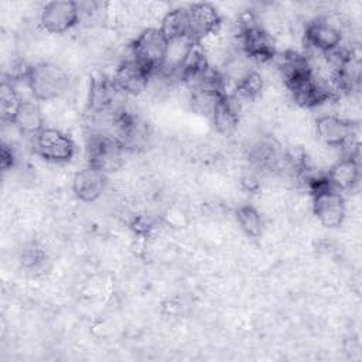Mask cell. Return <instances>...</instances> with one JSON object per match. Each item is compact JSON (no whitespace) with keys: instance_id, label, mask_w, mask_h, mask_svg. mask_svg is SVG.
<instances>
[{"instance_id":"obj_1","label":"cell","mask_w":362,"mask_h":362,"mask_svg":"<svg viewBox=\"0 0 362 362\" xmlns=\"http://www.w3.org/2000/svg\"><path fill=\"white\" fill-rule=\"evenodd\" d=\"M25 83L35 100L49 102L68 90L69 76L62 66L54 62H38L30 65Z\"/></svg>"},{"instance_id":"obj_2","label":"cell","mask_w":362,"mask_h":362,"mask_svg":"<svg viewBox=\"0 0 362 362\" xmlns=\"http://www.w3.org/2000/svg\"><path fill=\"white\" fill-rule=\"evenodd\" d=\"M238 41L242 54L259 62H270L276 58V44L272 34L255 18L250 11L240 16Z\"/></svg>"},{"instance_id":"obj_3","label":"cell","mask_w":362,"mask_h":362,"mask_svg":"<svg viewBox=\"0 0 362 362\" xmlns=\"http://www.w3.org/2000/svg\"><path fill=\"white\" fill-rule=\"evenodd\" d=\"M313 194V211L320 223L325 228H338L346 215V205L342 194L332 188L325 177H314L310 181Z\"/></svg>"},{"instance_id":"obj_4","label":"cell","mask_w":362,"mask_h":362,"mask_svg":"<svg viewBox=\"0 0 362 362\" xmlns=\"http://www.w3.org/2000/svg\"><path fill=\"white\" fill-rule=\"evenodd\" d=\"M168 40L158 27H148L143 30L130 44L132 58L156 75L165 57Z\"/></svg>"},{"instance_id":"obj_5","label":"cell","mask_w":362,"mask_h":362,"mask_svg":"<svg viewBox=\"0 0 362 362\" xmlns=\"http://www.w3.org/2000/svg\"><path fill=\"white\" fill-rule=\"evenodd\" d=\"M34 150L45 161L64 164L72 160L75 143L65 132L57 127H44L34 136Z\"/></svg>"},{"instance_id":"obj_6","label":"cell","mask_w":362,"mask_h":362,"mask_svg":"<svg viewBox=\"0 0 362 362\" xmlns=\"http://www.w3.org/2000/svg\"><path fill=\"white\" fill-rule=\"evenodd\" d=\"M124 146L113 136L95 134L88 143V164L105 174L119 170L123 164Z\"/></svg>"},{"instance_id":"obj_7","label":"cell","mask_w":362,"mask_h":362,"mask_svg":"<svg viewBox=\"0 0 362 362\" xmlns=\"http://www.w3.org/2000/svg\"><path fill=\"white\" fill-rule=\"evenodd\" d=\"M81 7L72 0H52L44 4L40 24L49 34H64L79 21Z\"/></svg>"},{"instance_id":"obj_8","label":"cell","mask_w":362,"mask_h":362,"mask_svg":"<svg viewBox=\"0 0 362 362\" xmlns=\"http://www.w3.org/2000/svg\"><path fill=\"white\" fill-rule=\"evenodd\" d=\"M222 25L219 11L211 3H194L188 7V37L199 44L218 34Z\"/></svg>"},{"instance_id":"obj_9","label":"cell","mask_w":362,"mask_h":362,"mask_svg":"<svg viewBox=\"0 0 362 362\" xmlns=\"http://www.w3.org/2000/svg\"><path fill=\"white\" fill-rule=\"evenodd\" d=\"M304 42L314 52L327 55L341 47L342 30L328 18H317L307 24Z\"/></svg>"},{"instance_id":"obj_10","label":"cell","mask_w":362,"mask_h":362,"mask_svg":"<svg viewBox=\"0 0 362 362\" xmlns=\"http://www.w3.org/2000/svg\"><path fill=\"white\" fill-rule=\"evenodd\" d=\"M119 93L122 92L117 89L112 78L103 74H95L89 85V109L95 115H115L123 109L116 105Z\"/></svg>"},{"instance_id":"obj_11","label":"cell","mask_w":362,"mask_h":362,"mask_svg":"<svg viewBox=\"0 0 362 362\" xmlns=\"http://www.w3.org/2000/svg\"><path fill=\"white\" fill-rule=\"evenodd\" d=\"M318 139L328 147H345L354 136V123L338 115H322L315 120Z\"/></svg>"},{"instance_id":"obj_12","label":"cell","mask_w":362,"mask_h":362,"mask_svg":"<svg viewBox=\"0 0 362 362\" xmlns=\"http://www.w3.org/2000/svg\"><path fill=\"white\" fill-rule=\"evenodd\" d=\"M153 74L133 58L123 61L113 74V82L123 95H139L146 90Z\"/></svg>"},{"instance_id":"obj_13","label":"cell","mask_w":362,"mask_h":362,"mask_svg":"<svg viewBox=\"0 0 362 362\" xmlns=\"http://www.w3.org/2000/svg\"><path fill=\"white\" fill-rule=\"evenodd\" d=\"M106 187V174L100 170L86 165L75 173L72 178V191L82 202H95Z\"/></svg>"},{"instance_id":"obj_14","label":"cell","mask_w":362,"mask_h":362,"mask_svg":"<svg viewBox=\"0 0 362 362\" xmlns=\"http://www.w3.org/2000/svg\"><path fill=\"white\" fill-rule=\"evenodd\" d=\"M361 165L359 160L354 154H348L337 160L328 170L327 178L332 188L341 191L352 189L359 180Z\"/></svg>"},{"instance_id":"obj_15","label":"cell","mask_w":362,"mask_h":362,"mask_svg":"<svg viewBox=\"0 0 362 362\" xmlns=\"http://www.w3.org/2000/svg\"><path fill=\"white\" fill-rule=\"evenodd\" d=\"M239 100L235 95L223 93L219 96L211 120L221 134H230L239 123Z\"/></svg>"},{"instance_id":"obj_16","label":"cell","mask_w":362,"mask_h":362,"mask_svg":"<svg viewBox=\"0 0 362 362\" xmlns=\"http://www.w3.org/2000/svg\"><path fill=\"white\" fill-rule=\"evenodd\" d=\"M194 45H195V42L188 35L170 40L168 45H167L164 62L157 74H163L168 79L173 76H177V79H178L180 69L182 68V65H184L187 57L189 55L191 49L194 48Z\"/></svg>"},{"instance_id":"obj_17","label":"cell","mask_w":362,"mask_h":362,"mask_svg":"<svg viewBox=\"0 0 362 362\" xmlns=\"http://www.w3.org/2000/svg\"><path fill=\"white\" fill-rule=\"evenodd\" d=\"M11 124L24 136H37L45 127L44 115L38 102H34V99H23Z\"/></svg>"},{"instance_id":"obj_18","label":"cell","mask_w":362,"mask_h":362,"mask_svg":"<svg viewBox=\"0 0 362 362\" xmlns=\"http://www.w3.org/2000/svg\"><path fill=\"white\" fill-rule=\"evenodd\" d=\"M158 28L168 41L188 35V7L168 10L163 16Z\"/></svg>"},{"instance_id":"obj_19","label":"cell","mask_w":362,"mask_h":362,"mask_svg":"<svg viewBox=\"0 0 362 362\" xmlns=\"http://www.w3.org/2000/svg\"><path fill=\"white\" fill-rule=\"evenodd\" d=\"M236 221L240 226V229L247 235L249 238H260L263 232V218L260 212L250 204H245L238 206L236 209Z\"/></svg>"},{"instance_id":"obj_20","label":"cell","mask_w":362,"mask_h":362,"mask_svg":"<svg viewBox=\"0 0 362 362\" xmlns=\"http://www.w3.org/2000/svg\"><path fill=\"white\" fill-rule=\"evenodd\" d=\"M21 100L14 83L8 79H3L0 85V116L3 123L11 124Z\"/></svg>"},{"instance_id":"obj_21","label":"cell","mask_w":362,"mask_h":362,"mask_svg":"<svg viewBox=\"0 0 362 362\" xmlns=\"http://www.w3.org/2000/svg\"><path fill=\"white\" fill-rule=\"evenodd\" d=\"M264 88V81L257 71H250L235 85V96L238 100H256Z\"/></svg>"},{"instance_id":"obj_22","label":"cell","mask_w":362,"mask_h":362,"mask_svg":"<svg viewBox=\"0 0 362 362\" xmlns=\"http://www.w3.org/2000/svg\"><path fill=\"white\" fill-rule=\"evenodd\" d=\"M44 257V253L41 250L40 246H37L35 243H30L28 246H25L21 252V262L23 264H25L27 267H33L37 266Z\"/></svg>"},{"instance_id":"obj_23","label":"cell","mask_w":362,"mask_h":362,"mask_svg":"<svg viewBox=\"0 0 362 362\" xmlns=\"http://www.w3.org/2000/svg\"><path fill=\"white\" fill-rule=\"evenodd\" d=\"M14 151L13 148L3 143L1 144V154H0V165H1V170L3 171H7L8 168H11L14 165Z\"/></svg>"},{"instance_id":"obj_24","label":"cell","mask_w":362,"mask_h":362,"mask_svg":"<svg viewBox=\"0 0 362 362\" xmlns=\"http://www.w3.org/2000/svg\"><path fill=\"white\" fill-rule=\"evenodd\" d=\"M132 228L134 229V232H136L137 235H147V233L151 230L153 223L150 222V219H148V218L139 216V218H136V219L133 221Z\"/></svg>"}]
</instances>
